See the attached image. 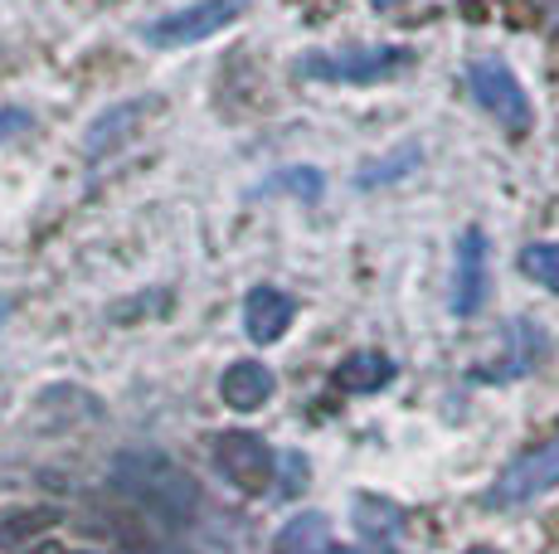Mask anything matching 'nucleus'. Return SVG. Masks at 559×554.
I'll list each match as a JSON object with an SVG mask.
<instances>
[{
	"instance_id": "f257e3e1",
	"label": "nucleus",
	"mask_w": 559,
	"mask_h": 554,
	"mask_svg": "<svg viewBox=\"0 0 559 554\" xmlns=\"http://www.w3.org/2000/svg\"><path fill=\"white\" fill-rule=\"evenodd\" d=\"M249 10V0H200L190 10H176V15H160L156 25L142 29L146 45L156 49H176V45H195V39H210L214 29H224L229 20H239Z\"/></svg>"
},
{
	"instance_id": "f03ea898",
	"label": "nucleus",
	"mask_w": 559,
	"mask_h": 554,
	"mask_svg": "<svg viewBox=\"0 0 559 554\" xmlns=\"http://www.w3.org/2000/svg\"><path fill=\"white\" fill-rule=\"evenodd\" d=\"M404 63H414V49H346V55H307L302 73L331 83H374L400 73Z\"/></svg>"
},
{
	"instance_id": "7ed1b4c3",
	"label": "nucleus",
	"mask_w": 559,
	"mask_h": 554,
	"mask_svg": "<svg viewBox=\"0 0 559 554\" xmlns=\"http://www.w3.org/2000/svg\"><path fill=\"white\" fill-rule=\"evenodd\" d=\"M467 79H472V93H477V103L491 117H497L501 127H511V132H525V127H531V98H525L521 79H515L507 63L481 59V63H472Z\"/></svg>"
},
{
	"instance_id": "20e7f679",
	"label": "nucleus",
	"mask_w": 559,
	"mask_h": 554,
	"mask_svg": "<svg viewBox=\"0 0 559 554\" xmlns=\"http://www.w3.org/2000/svg\"><path fill=\"white\" fill-rule=\"evenodd\" d=\"M555 486H559V438L515 457L507 472H501V482L491 486V506H525V501L555 492Z\"/></svg>"
},
{
	"instance_id": "39448f33",
	"label": "nucleus",
	"mask_w": 559,
	"mask_h": 554,
	"mask_svg": "<svg viewBox=\"0 0 559 554\" xmlns=\"http://www.w3.org/2000/svg\"><path fill=\"white\" fill-rule=\"evenodd\" d=\"M481 302H487V239L472 229V233H462V249H457L453 312L457 316H477Z\"/></svg>"
},
{
	"instance_id": "423d86ee",
	"label": "nucleus",
	"mask_w": 559,
	"mask_h": 554,
	"mask_svg": "<svg viewBox=\"0 0 559 554\" xmlns=\"http://www.w3.org/2000/svg\"><path fill=\"white\" fill-rule=\"evenodd\" d=\"M297 316V302L283 292H253L249 302V332L253 340H277L287 332V322Z\"/></svg>"
},
{
	"instance_id": "0eeeda50",
	"label": "nucleus",
	"mask_w": 559,
	"mask_h": 554,
	"mask_svg": "<svg viewBox=\"0 0 559 554\" xmlns=\"http://www.w3.org/2000/svg\"><path fill=\"white\" fill-rule=\"evenodd\" d=\"M273 394V380H267V370L258 365H234L229 375H224V399L234 404V409H253L258 399H267Z\"/></svg>"
},
{
	"instance_id": "6e6552de",
	"label": "nucleus",
	"mask_w": 559,
	"mask_h": 554,
	"mask_svg": "<svg viewBox=\"0 0 559 554\" xmlns=\"http://www.w3.org/2000/svg\"><path fill=\"white\" fill-rule=\"evenodd\" d=\"M521 273L531 277V282L559 292V243H531V249L521 253Z\"/></svg>"
},
{
	"instance_id": "1a4fd4ad",
	"label": "nucleus",
	"mask_w": 559,
	"mask_h": 554,
	"mask_svg": "<svg viewBox=\"0 0 559 554\" xmlns=\"http://www.w3.org/2000/svg\"><path fill=\"white\" fill-rule=\"evenodd\" d=\"M15 127H29V112H20V108H0V136L15 132Z\"/></svg>"
},
{
	"instance_id": "9d476101",
	"label": "nucleus",
	"mask_w": 559,
	"mask_h": 554,
	"mask_svg": "<svg viewBox=\"0 0 559 554\" xmlns=\"http://www.w3.org/2000/svg\"><path fill=\"white\" fill-rule=\"evenodd\" d=\"M374 5H394V0H374Z\"/></svg>"
},
{
	"instance_id": "9b49d317",
	"label": "nucleus",
	"mask_w": 559,
	"mask_h": 554,
	"mask_svg": "<svg viewBox=\"0 0 559 554\" xmlns=\"http://www.w3.org/2000/svg\"><path fill=\"white\" fill-rule=\"evenodd\" d=\"M472 554H491V550H472Z\"/></svg>"
}]
</instances>
